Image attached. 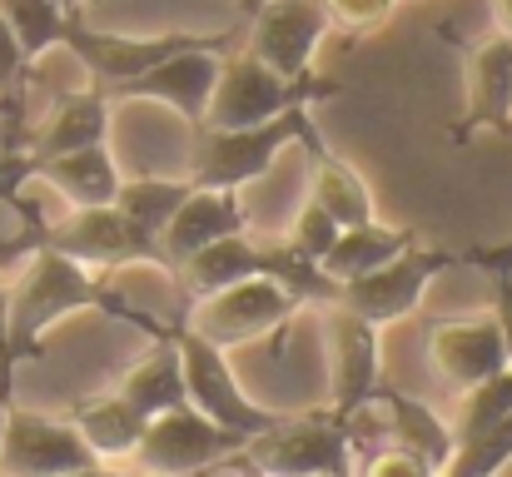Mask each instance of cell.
Returning <instances> with one entry per match:
<instances>
[{"label":"cell","instance_id":"4316f807","mask_svg":"<svg viewBox=\"0 0 512 477\" xmlns=\"http://www.w3.org/2000/svg\"><path fill=\"white\" fill-rule=\"evenodd\" d=\"M189 199V179H125L120 184V209L145 224L150 234H165V224L174 219V209Z\"/></svg>","mask_w":512,"mask_h":477},{"label":"cell","instance_id":"277c9868","mask_svg":"<svg viewBox=\"0 0 512 477\" xmlns=\"http://www.w3.org/2000/svg\"><path fill=\"white\" fill-rule=\"evenodd\" d=\"M334 95H339V85L324 80V75L284 80L264 60H254L249 50H239V55H224V65H219V85H214V100H209L204 125L209 130H244V125L279 120V115H289L299 105L334 100Z\"/></svg>","mask_w":512,"mask_h":477},{"label":"cell","instance_id":"60d3db41","mask_svg":"<svg viewBox=\"0 0 512 477\" xmlns=\"http://www.w3.org/2000/svg\"><path fill=\"white\" fill-rule=\"evenodd\" d=\"M125 477H165V473H140V468H135V473H125Z\"/></svg>","mask_w":512,"mask_h":477},{"label":"cell","instance_id":"ba28073f","mask_svg":"<svg viewBox=\"0 0 512 477\" xmlns=\"http://www.w3.org/2000/svg\"><path fill=\"white\" fill-rule=\"evenodd\" d=\"M299 309H304V304H299L284 284H274V279L264 274V279L229 284V289H219V294H209V299H194V309L179 318V323L194 328L204 343H214V348L229 353V348H244V343H254V338H264V333H279Z\"/></svg>","mask_w":512,"mask_h":477},{"label":"cell","instance_id":"ac0fdd59","mask_svg":"<svg viewBox=\"0 0 512 477\" xmlns=\"http://www.w3.org/2000/svg\"><path fill=\"white\" fill-rule=\"evenodd\" d=\"M249 229V214H244V199L234 189H194L189 184V199L174 209V219L165 224L160 244H165V259H170V274L199 249H209L214 239H229V234H244Z\"/></svg>","mask_w":512,"mask_h":477},{"label":"cell","instance_id":"9c48e42d","mask_svg":"<svg viewBox=\"0 0 512 477\" xmlns=\"http://www.w3.org/2000/svg\"><path fill=\"white\" fill-rule=\"evenodd\" d=\"M244 453V438L209 423L199 408H170L160 418H150L145 438H140V453H135V468L140 473H165V477H199L214 473V468H229L234 458Z\"/></svg>","mask_w":512,"mask_h":477},{"label":"cell","instance_id":"d6986e66","mask_svg":"<svg viewBox=\"0 0 512 477\" xmlns=\"http://www.w3.org/2000/svg\"><path fill=\"white\" fill-rule=\"evenodd\" d=\"M90 145H110V95L100 85L60 95L55 110L45 115L40 135L25 145V155L55 159V155H70V150H90Z\"/></svg>","mask_w":512,"mask_h":477},{"label":"cell","instance_id":"836d02e7","mask_svg":"<svg viewBox=\"0 0 512 477\" xmlns=\"http://www.w3.org/2000/svg\"><path fill=\"white\" fill-rule=\"evenodd\" d=\"M15 358H10V284H0V398H10Z\"/></svg>","mask_w":512,"mask_h":477},{"label":"cell","instance_id":"8fae6325","mask_svg":"<svg viewBox=\"0 0 512 477\" xmlns=\"http://www.w3.org/2000/svg\"><path fill=\"white\" fill-rule=\"evenodd\" d=\"M324 338H329V413L339 423H353L373 403V388L383 383V343H378L383 328H373L343 304H329Z\"/></svg>","mask_w":512,"mask_h":477},{"label":"cell","instance_id":"7a4b0ae2","mask_svg":"<svg viewBox=\"0 0 512 477\" xmlns=\"http://www.w3.org/2000/svg\"><path fill=\"white\" fill-rule=\"evenodd\" d=\"M20 204V199H10ZM25 249H55L95 274H110V269H160L170 274V259H165V244L160 234H150L145 224H135L120 204H90V209H70L65 219L45 224L35 209H25Z\"/></svg>","mask_w":512,"mask_h":477},{"label":"cell","instance_id":"e0dca14e","mask_svg":"<svg viewBox=\"0 0 512 477\" xmlns=\"http://www.w3.org/2000/svg\"><path fill=\"white\" fill-rule=\"evenodd\" d=\"M368 408H373V418H378L388 448H403V453H413L418 463H428L433 473H448V463H453V453H458V433H453L428 403L408 398V393L393 388V383H378Z\"/></svg>","mask_w":512,"mask_h":477},{"label":"cell","instance_id":"6da1fadb","mask_svg":"<svg viewBox=\"0 0 512 477\" xmlns=\"http://www.w3.org/2000/svg\"><path fill=\"white\" fill-rule=\"evenodd\" d=\"M70 314H105L130 323L135 333H145L150 343L170 338L174 323H160L145 314L140 304H130L105 274L55 254V249H30V264L20 269V279L10 284V358H40V343L55 323Z\"/></svg>","mask_w":512,"mask_h":477},{"label":"cell","instance_id":"1f68e13d","mask_svg":"<svg viewBox=\"0 0 512 477\" xmlns=\"http://www.w3.org/2000/svg\"><path fill=\"white\" fill-rule=\"evenodd\" d=\"M324 10H329V25L339 30H373L398 10V0H324Z\"/></svg>","mask_w":512,"mask_h":477},{"label":"cell","instance_id":"b9f144b4","mask_svg":"<svg viewBox=\"0 0 512 477\" xmlns=\"http://www.w3.org/2000/svg\"><path fill=\"white\" fill-rule=\"evenodd\" d=\"M508 140H512V135H508Z\"/></svg>","mask_w":512,"mask_h":477},{"label":"cell","instance_id":"4dcf8cb0","mask_svg":"<svg viewBox=\"0 0 512 477\" xmlns=\"http://www.w3.org/2000/svg\"><path fill=\"white\" fill-rule=\"evenodd\" d=\"M25 75H30V60H25V50H20L15 30H10V25H5V15H0V110H5L10 120H20Z\"/></svg>","mask_w":512,"mask_h":477},{"label":"cell","instance_id":"603a6c76","mask_svg":"<svg viewBox=\"0 0 512 477\" xmlns=\"http://www.w3.org/2000/svg\"><path fill=\"white\" fill-rule=\"evenodd\" d=\"M314 150V184H309V199L339 219V229H353V224H373L378 219V204H373V189L363 184V174L353 164H343L324 140L309 145Z\"/></svg>","mask_w":512,"mask_h":477},{"label":"cell","instance_id":"4fadbf2b","mask_svg":"<svg viewBox=\"0 0 512 477\" xmlns=\"http://www.w3.org/2000/svg\"><path fill=\"white\" fill-rule=\"evenodd\" d=\"M80 468H95V453L85 448L70 418H50L10 403L5 438H0V477H60Z\"/></svg>","mask_w":512,"mask_h":477},{"label":"cell","instance_id":"484cf974","mask_svg":"<svg viewBox=\"0 0 512 477\" xmlns=\"http://www.w3.org/2000/svg\"><path fill=\"white\" fill-rule=\"evenodd\" d=\"M0 15H5V25L15 30L25 60L35 65L40 55H50V50L60 45L70 10H60L55 0H0Z\"/></svg>","mask_w":512,"mask_h":477},{"label":"cell","instance_id":"7c38bea8","mask_svg":"<svg viewBox=\"0 0 512 477\" xmlns=\"http://www.w3.org/2000/svg\"><path fill=\"white\" fill-rule=\"evenodd\" d=\"M329 10L324 0H264L249 15V55L264 60L274 75L284 80H304L314 75V55L329 35Z\"/></svg>","mask_w":512,"mask_h":477},{"label":"cell","instance_id":"d6a6232c","mask_svg":"<svg viewBox=\"0 0 512 477\" xmlns=\"http://www.w3.org/2000/svg\"><path fill=\"white\" fill-rule=\"evenodd\" d=\"M363 477H443V473H433L428 463H418V458L403 453V448H383V453L368 458Z\"/></svg>","mask_w":512,"mask_h":477},{"label":"cell","instance_id":"83f0119b","mask_svg":"<svg viewBox=\"0 0 512 477\" xmlns=\"http://www.w3.org/2000/svg\"><path fill=\"white\" fill-rule=\"evenodd\" d=\"M512 413V368H503L498 378L478 383L463 393V408H458V443H473L478 433H488L493 423H503Z\"/></svg>","mask_w":512,"mask_h":477},{"label":"cell","instance_id":"2e32d148","mask_svg":"<svg viewBox=\"0 0 512 477\" xmlns=\"http://www.w3.org/2000/svg\"><path fill=\"white\" fill-rule=\"evenodd\" d=\"M428 348H433L438 373H443L458 393H468V388L498 378L503 368H512L508 343H503V328H498V318L493 314L463 318V323H433Z\"/></svg>","mask_w":512,"mask_h":477},{"label":"cell","instance_id":"3957f363","mask_svg":"<svg viewBox=\"0 0 512 477\" xmlns=\"http://www.w3.org/2000/svg\"><path fill=\"white\" fill-rule=\"evenodd\" d=\"M294 140L314 145L319 125H314V105H299L279 120L264 125H244V130H209L194 125V155H189V184L194 189H249L254 179L269 174V164L284 155Z\"/></svg>","mask_w":512,"mask_h":477},{"label":"cell","instance_id":"74e56055","mask_svg":"<svg viewBox=\"0 0 512 477\" xmlns=\"http://www.w3.org/2000/svg\"><path fill=\"white\" fill-rule=\"evenodd\" d=\"M5 413H10V398H0V438H5Z\"/></svg>","mask_w":512,"mask_h":477},{"label":"cell","instance_id":"52a82bcc","mask_svg":"<svg viewBox=\"0 0 512 477\" xmlns=\"http://www.w3.org/2000/svg\"><path fill=\"white\" fill-rule=\"evenodd\" d=\"M174 343H179V363H184V398H189V408H199L209 423L239 433L244 443L259 438V433H269V428L279 423L274 408H264L259 398L244 393V383L234 378L224 348L204 343V338H199L194 328H184V323H174Z\"/></svg>","mask_w":512,"mask_h":477},{"label":"cell","instance_id":"ffe728a7","mask_svg":"<svg viewBox=\"0 0 512 477\" xmlns=\"http://www.w3.org/2000/svg\"><path fill=\"white\" fill-rule=\"evenodd\" d=\"M30 179H45L70 209L115 204V199H120V184H125V179H120V164L110 155V145L70 150V155H55V159H30Z\"/></svg>","mask_w":512,"mask_h":477},{"label":"cell","instance_id":"9a60e30c","mask_svg":"<svg viewBox=\"0 0 512 477\" xmlns=\"http://www.w3.org/2000/svg\"><path fill=\"white\" fill-rule=\"evenodd\" d=\"M219 65H224L219 50H184V55H174L165 65L145 70L140 80L110 90V100H160V105L179 110L189 125H204L214 85H219Z\"/></svg>","mask_w":512,"mask_h":477},{"label":"cell","instance_id":"5bb4252c","mask_svg":"<svg viewBox=\"0 0 512 477\" xmlns=\"http://www.w3.org/2000/svg\"><path fill=\"white\" fill-rule=\"evenodd\" d=\"M478 135H512V35L493 30L473 45L468 60V110L453 140H478Z\"/></svg>","mask_w":512,"mask_h":477},{"label":"cell","instance_id":"5b68a950","mask_svg":"<svg viewBox=\"0 0 512 477\" xmlns=\"http://www.w3.org/2000/svg\"><path fill=\"white\" fill-rule=\"evenodd\" d=\"M239 458L269 477H353V468H358L353 428L339 423L329 408L299 413V418L279 413V423L269 433L249 438Z\"/></svg>","mask_w":512,"mask_h":477},{"label":"cell","instance_id":"8992f818","mask_svg":"<svg viewBox=\"0 0 512 477\" xmlns=\"http://www.w3.org/2000/svg\"><path fill=\"white\" fill-rule=\"evenodd\" d=\"M60 45L85 65L90 85H100L105 95L120 90V85H130V80H140L145 70L165 65L174 55H184V50H219V55H229V35H189V30L150 35V40H140V35H105V30H90L80 20V10L65 15Z\"/></svg>","mask_w":512,"mask_h":477},{"label":"cell","instance_id":"ab89813d","mask_svg":"<svg viewBox=\"0 0 512 477\" xmlns=\"http://www.w3.org/2000/svg\"><path fill=\"white\" fill-rule=\"evenodd\" d=\"M55 5H60V10H80V0H55Z\"/></svg>","mask_w":512,"mask_h":477},{"label":"cell","instance_id":"30bf717a","mask_svg":"<svg viewBox=\"0 0 512 477\" xmlns=\"http://www.w3.org/2000/svg\"><path fill=\"white\" fill-rule=\"evenodd\" d=\"M453 264H458V254L413 239V244H408L398 259H388L383 269H373V274H363V279H348L339 289V304L353 309L358 318H368L373 328H388V323L413 314V309L423 304L428 284H433L443 269H453Z\"/></svg>","mask_w":512,"mask_h":477},{"label":"cell","instance_id":"d590c367","mask_svg":"<svg viewBox=\"0 0 512 477\" xmlns=\"http://www.w3.org/2000/svg\"><path fill=\"white\" fill-rule=\"evenodd\" d=\"M229 468H234V473H239V477H269V473H259V468H249V463H244V458H234V463H229Z\"/></svg>","mask_w":512,"mask_h":477},{"label":"cell","instance_id":"cb8c5ba5","mask_svg":"<svg viewBox=\"0 0 512 477\" xmlns=\"http://www.w3.org/2000/svg\"><path fill=\"white\" fill-rule=\"evenodd\" d=\"M413 239H418V234H413V229H403V224H383V219H373V224H353V229H343L339 244L329 249L324 274L343 289L348 279H363V274L383 269L388 259H398Z\"/></svg>","mask_w":512,"mask_h":477},{"label":"cell","instance_id":"e575fe53","mask_svg":"<svg viewBox=\"0 0 512 477\" xmlns=\"http://www.w3.org/2000/svg\"><path fill=\"white\" fill-rule=\"evenodd\" d=\"M60 477H125L120 468H110V463H95V468H80V473H60Z\"/></svg>","mask_w":512,"mask_h":477},{"label":"cell","instance_id":"f1b7e54d","mask_svg":"<svg viewBox=\"0 0 512 477\" xmlns=\"http://www.w3.org/2000/svg\"><path fill=\"white\" fill-rule=\"evenodd\" d=\"M339 219L334 214H324L314 199H304L299 204V214H294V224H289V234H284V244L294 249V254H304L309 264H319L324 269V259H329V249L339 244Z\"/></svg>","mask_w":512,"mask_h":477},{"label":"cell","instance_id":"7402d4cb","mask_svg":"<svg viewBox=\"0 0 512 477\" xmlns=\"http://www.w3.org/2000/svg\"><path fill=\"white\" fill-rule=\"evenodd\" d=\"M70 423H75V433L85 438V448L95 453V463H110V468L135 463L140 438H145V428H150V418H145L135 403H125L120 393L75 403V408H70Z\"/></svg>","mask_w":512,"mask_h":477},{"label":"cell","instance_id":"8d00e7d4","mask_svg":"<svg viewBox=\"0 0 512 477\" xmlns=\"http://www.w3.org/2000/svg\"><path fill=\"white\" fill-rule=\"evenodd\" d=\"M488 249H493V254H503V259H512V234L508 239H498V244H488Z\"/></svg>","mask_w":512,"mask_h":477},{"label":"cell","instance_id":"44dd1931","mask_svg":"<svg viewBox=\"0 0 512 477\" xmlns=\"http://www.w3.org/2000/svg\"><path fill=\"white\" fill-rule=\"evenodd\" d=\"M174 274H179V289H184L189 304H194V299H209V294H219V289H229V284L264 279V274H269V244L249 239V229H244V234L214 239L209 249L189 254Z\"/></svg>","mask_w":512,"mask_h":477},{"label":"cell","instance_id":"f546056e","mask_svg":"<svg viewBox=\"0 0 512 477\" xmlns=\"http://www.w3.org/2000/svg\"><path fill=\"white\" fill-rule=\"evenodd\" d=\"M458 264H473L488 274V289H493V318L503 328V343H508V363H512V259L493 254L488 244H473L458 254Z\"/></svg>","mask_w":512,"mask_h":477},{"label":"cell","instance_id":"d4e9b609","mask_svg":"<svg viewBox=\"0 0 512 477\" xmlns=\"http://www.w3.org/2000/svg\"><path fill=\"white\" fill-rule=\"evenodd\" d=\"M125 403H135L145 418H160V413H170V408H184L189 398H184V363H179V343L170 338H160L130 373H125V383L115 388Z\"/></svg>","mask_w":512,"mask_h":477},{"label":"cell","instance_id":"f35d334b","mask_svg":"<svg viewBox=\"0 0 512 477\" xmlns=\"http://www.w3.org/2000/svg\"><path fill=\"white\" fill-rule=\"evenodd\" d=\"M259 5H264V0H239V10H244V15H254Z\"/></svg>","mask_w":512,"mask_h":477}]
</instances>
